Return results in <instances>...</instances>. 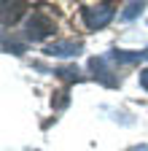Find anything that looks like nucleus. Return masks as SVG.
I'll list each match as a JSON object with an SVG mask.
<instances>
[{
    "instance_id": "6",
    "label": "nucleus",
    "mask_w": 148,
    "mask_h": 151,
    "mask_svg": "<svg viewBox=\"0 0 148 151\" xmlns=\"http://www.w3.org/2000/svg\"><path fill=\"white\" fill-rule=\"evenodd\" d=\"M54 73H57L59 76V78H65V81H81V70L78 68H57V70H54Z\"/></svg>"
},
{
    "instance_id": "9",
    "label": "nucleus",
    "mask_w": 148,
    "mask_h": 151,
    "mask_svg": "<svg viewBox=\"0 0 148 151\" xmlns=\"http://www.w3.org/2000/svg\"><path fill=\"white\" fill-rule=\"evenodd\" d=\"M127 151H148V146H132V148H127Z\"/></svg>"
},
{
    "instance_id": "5",
    "label": "nucleus",
    "mask_w": 148,
    "mask_h": 151,
    "mask_svg": "<svg viewBox=\"0 0 148 151\" xmlns=\"http://www.w3.org/2000/svg\"><path fill=\"white\" fill-rule=\"evenodd\" d=\"M108 57V62H119V65H137V62H148V49L143 51H121V49H113Z\"/></svg>"
},
{
    "instance_id": "4",
    "label": "nucleus",
    "mask_w": 148,
    "mask_h": 151,
    "mask_svg": "<svg viewBox=\"0 0 148 151\" xmlns=\"http://www.w3.org/2000/svg\"><path fill=\"white\" fill-rule=\"evenodd\" d=\"M81 51H84L81 41H54L43 49L46 57H78Z\"/></svg>"
},
{
    "instance_id": "2",
    "label": "nucleus",
    "mask_w": 148,
    "mask_h": 151,
    "mask_svg": "<svg viewBox=\"0 0 148 151\" xmlns=\"http://www.w3.org/2000/svg\"><path fill=\"white\" fill-rule=\"evenodd\" d=\"M84 22L89 30H102L110 24V19L116 16V8L108 6V3H100V6H84Z\"/></svg>"
},
{
    "instance_id": "3",
    "label": "nucleus",
    "mask_w": 148,
    "mask_h": 151,
    "mask_svg": "<svg viewBox=\"0 0 148 151\" xmlns=\"http://www.w3.org/2000/svg\"><path fill=\"white\" fill-rule=\"evenodd\" d=\"M89 70H92V76H94L100 84H105L110 89L121 84V78L116 76V70L108 65V57H92V60H89Z\"/></svg>"
},
{
    "instance_id": "7",
    "label": "nucleus",
    "mask_w": 148,
    "mask_h": 151,
    "mask_svg": "<svg viewBox=\"0 0 148 151\" xmlns=\"http://www.w3.org/2000/svg\"><path fill=\"white\" fill-rule=\"evenodd\" d=\"M140 11H143V3H127L124 11H121V19H124V22H132Z\"/></svg>"
},
{
    "instance_id": "1",
    "label": "nucleus",
    "mask_w": 148,
    "mask_h": 151,
    "mask_svg": "<svg viewBox=\"0 0 148 151\" xmlns=\"http://www.w3.org/2000/svg\"><path fill=\"white\" fill-rule=\"evenodd\" d=\"M24 30H27V38H30V41H43V38L54 35L57 24H54L43 11H35V14H30V16H27Z\"/></svg>"
},
{
    "instance_id": "8",
    "label": "nucleus",
    "mask_w": 148,
    "mask_h": 151,
    "mask_svg": "<svg viewBox=\"0 0 148 151\" xmlns=\"http://www.w3.org/2000/svg\"><path fill=\"white\" fill-rule=\"evenodd\" d=\"M140 86L148 92V68H145V70H140Z\"/></svg>"
}]
</instances>
